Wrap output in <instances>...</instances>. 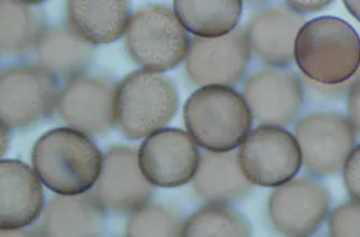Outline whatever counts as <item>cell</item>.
<instances>
[{
  "label": "cell",
  "mask_w": 360,
  "mask_h": 237,
  "mask_svg": "<svg viewBox=\"0 0 360 237\" xmlns=\"http://www.w3.org/2000/svg\"><path fill=\"white\" fill-rule=\"evenodd\" d=\"M333 0H285L287 6L300 14L322 12L331 5Z\"/></svg>",
  "instance_id": "28"
},
{
  "label": "cell",
  "mask_w": 360,
  "mask_h": 237,
  "mask_svg": "<svg viewBox=\"0 0 360 237\" xmlns=\"http://www.w3.org/2000/svg\"><path fill=\"white\" fill-rule=\"evenodd\" d=\"M188 31L176 13L165 5H146L135 11L124 33V46L133 62L146 70L167 72L185 60Z\"/></svg>",
  "instance_id": "5"
},
{
  "label": "cell",
  "mask_w": 360,
  "mask_h": 237,
  "mask_svg": "<svg viewBox=\"0 0 360 237\" xmlns=\"http://www.w3.org/2000/svg\"><path fill=\"white\" fill-rule=\"evenodd\" d=\"M347 115L354 126L356 133L360 137V72L354 76L348 96H347Z\"/></svg>",
  "instance_id": "27"
},
{
  "label": "cell",
  "mask_w": 360,
  "mask_h": 237,
  "mask_svg": "<svg viewBox=\"0 0 360 237\" xmlns=\"http://www.w3.org/2000/svg\"><path fill=\"white\" fill-rule=\"evenodd\" d=\"M245 3H247L248 5H256V4H262L266 0H243Z\"/></svg>",
  "instance_id": "32"
},
{
  "label": "cell",
  "mask_w": 360,
  "mask_h": 237,
  "mask_svg": "<svg viewBox=\"0 0 360 237\" xmlns=\"http://www.w3.org/2000/svg\"><path fill=\"white\" fill-rule=\"evenodd\" d=\"M245 178L253 186L275 188L295 178L302 168L301 150L294 134L275 125L250 130L236 152Z\"/></svg>",
  "instance_id": "8"
},
{
  "label": "cell",
  "mask_w": 360,
  "mask_h": 237,
  "mask_svg": "<svg viewBox=\"0 0 360 237\" xmlns=\"http://www.w3.org/2000/svg\"><path fill=\"white\" fill-rule=\"evenodd\" d=\"M22 3L31 4V5H39V4L45 3L48 0H20Z\"/></svg>",
  "instance_id": "31"
},
{
  "label": "cell",
  "mask_w": 360,
  "mask_h": 237,
  "mask_svg": "<svg viewBox=\"0 0 360 237\" xmlns=\"http://www.w3.org/2000/svg\"><path fill=\"white\" fill-rule=\"evenodd\" d=\"M307 20L285 5L257 11L245 27L252 55L268 67L288 68L295 61V42Z\"/></svg>",
  "instance_id": "15"
},
{
  "label": "cell",
  "mask_w": 360,
  "mask_h": 237,
  "mask_svg": "<svg viewBox=\"0 0 360 237\" xmlns=\"http://www.w3.org/2000/svg\"><path fill=\"white\" fill-rule=\"evenodd\" d=\"M42 181L18 160L0 162V229L18 231L33 224L44 207Z\"/></svg>",
  "instance_id": "16"
},
{
  "label": "cell",
  "mask_w": 360,
  "mask_h": 237,
  "mask_svg": "<svg viewBox=\"0 0 360 237\" xmlns=\"http://www.w3.org/2000/svg\"><path fill=\"white\" fill-rule=\"evenodd\" d=\"M33 53L37 65L65 81L86 72L95 48L69 26H51L43 32Z\"/></svg>",
  "instance_id": "20"
},
{
  "label": "cell",
  "mask_w": 360,
  "mask_h": 237,
  "mask_svg": "<svg viewBox=\"0 0 360 237\" xmlns=\"http://www.w3.org/2000/svg\"><path fill=\"white\" fill-rule=\"evenodd\" d=\"M328 229L330 236H360V203L350 201L333 209Z\"/></svg>",
  "instance_id": "25"
},
{
  "label": "cell",
  "mask_w": 360,
  "mask_h": 237,
  "mask_svg": "<svg viewBox=\"0 0 360 237\" xmlns=\"http://www.w3.org/2000/svg\"><path fill=\"white\" fill-rule=\"evenodd\" d=\"M343 186L350 201L360 203V144L356 145L342 169Z\"/></svg>",
  "instance_id": "26"
},
{
  "label": "cell",
  "mask_w": 360,
  "mask_h": 237,
  "mask_svg": "<svg viewBox=\"0 0 360 237\" xmlns=\"http://www.w3.org/2000/svg\"><path fill=\"white\" fill-rule=\"evenodd\" d=\"M106 209L93 192L59 195L49 201L39 225L45 236H99L104 233Z\"/></svg>",
  "instance_id": "18"
},
{
  "label": "cell",
  "mask_w": 360,
  "mask_h": 237,
  "mask_svg": "<svg viewBox=\"0 0 360 237\" xmlns=\"http://www.w3.org/2000/svg\"><path fill=\"white\" fill-rule=\"evenodd\" d=\"M348 12L360 22V0H342Z\"/></svg>",
  "instance_id": "29"
},
{
  "label": "cell",
  "mask_w": 360,
  "mask_h": 237,
  "mask_svg": "<svg viewBox=\"0 0 360 237\" xmlns=\"http://www.w3.org/2000/svg\"><path fill=\"white\" fill-rule=\"evenodd\" d=\"M117 83L108 76L82 74L63 81L56 111L71 128L87 135L105 134L114 125Z\"/></svg>",
  "instance_id": "12"
},
{
  "label": "cell",
  "mask_w": 360,
  "mask_h": 237,
  "mask_svg": "<svg viewBox=\"0 0 360 237\" xmlns=\"http://www.w3.org/2000/svg\"><path fill=\"white\" fill-rule=\"evenodd\" d=\"M295 63L305 78L318 83L348 81L359 71V35L341 18H313L298 32Z\"/></svg>",
  "instance_id": "2"
},
{
  "label": "cell",
  "mask_w": 360,
  "mask_h": 237,
  "mask_svg": "<svg viewBox=\"0 0 360 237\" xmlns=\"http://www.w3.org/2000/svg\"><path fill=\"white\" fill-rule=\"evenodd\" d=\"M247 218L230 203H206L184 223L181 236H251Z\"/></svg>",
  "instance_id": "23"
},
{
  "label": "cell",
  "mask_w": 360,
  "mask_h": 237,
  "mask_svg": "<svg viewBox=\"0 0 360 237\" xmlns=\"http://www.w3.org/2000/svg\"><path fill=\"white\" fill-rule=\"evenodd\" d=\"M185 218L176 209L146 203L127 220V236H181Z\"/></svg>",
  "instance_id": "24"
},
{
  "label": "cell",
  "mask_w": 360,
  "mask_h": 237,
  "mask_svg": "<svg viewBox=\"0 0 360 237\" xmlns=\"http://www.w3.org/2000/svg\"><path fill=\"white\" fill-rule=\"evenodd\" d=\"M251 57L245 29L240 27L223 36H194L185 57L186 74L197 87H236L245 80Z\"/></svg>",
  "instance_id": "10"
},
{
  "label": "cell",
  "mask_w": 360,
  "mask_h": 237,
  "mask_svg": "<svg viewBox=\"0 0 360 237\" xmlns=\"http://www.w3.org/2000/svg\"><path fill=\"white\" fill-rule=\"evenodd\" d=\"M9 130L11 128L5 123L1 122V156L5 154L7 145L9 144Z\"/></svg>",
  "instance_id": "30"
},
{
  "label": "cell",
  "mask_w": 360,
  "mask_h": 237,
  "mask_svg": "<svg viewBox=\"0 0 360 237\" xmlns=\"http://www.w3.org/2000/svg\"><path fill=\"white\" fill-rule=\"evenodd\" d=\"M303 76L288 68L253 71L242 86V96L259 125L288 128L300 118L305 102Z\"/></svg>",
  "instance_id": "11"
},
{
  "label": "cell",
  "mask_w": 360,
  "mask_h": 237,
  "mask_svg": "<svg viewBox=\"0 0 360 237\" xmlns=\"http://www.w3.org/2000/svg\"><path fill=\"white\" fill-rule=\"evenodd\" d=\"M59 79L37 63L11 65L0 74V117L11 130L32 128L52 115Z\"/></svg>",
  "instance_id": "6"
},
{
  "label": "cell",
  "mask_w": 360,
  "mask_h": 237,
  "mask_svg": "<svg viewBox=\"0 0 360 237\" xmlns=\"http://www.w3.org/2000/svg\"><path fill=\"white\" fill-rule=\"evenodd\" d=\"M268 218L284 236H312L329 218L331 196L314 175H301L275 187L268 199Z\"/></svg>",
  "instance_id": "9"
},
{
  "label": "cell",
  "mask_w": 360,
  "mask_h": 237,
  "mask_svg": "<svg viewBox=\"0 0 360 237\" xmlns=\"http://www.w3.org/2000/svg\"><path fill=\"white\" fill-rule=\"evenodd\" d=\"M302 165L316 178L341 172L357 144V133L348 116L332 110L305 114L294 125Z\"/></svg>",
  "instance_id": "7"
},
{
  "label": "cell",
  "mask_w": 360,
  "mask_h": 237,
  "mask_svg": "<svg viewBox=\"0 0 360 237\" xmlns=\"http://www.w3.org/2000/svg\"><path fill=\"white\" fill-rule=\"evenodd\" d=\"M46 29L42 7L20 0H0V53L3 59L33 52Z\"/></svg>",
  "instance_id": "21"
},
{
  "label": "cell",
  "mask_w": 360,
  "mask_h": 237,
  "mask_svg": "<svg viewBox=\"0 0 360 237\" xmlns=\"http://www.w3.org/2000/svg\"><path fill=\"white\" fill-rule=\"evenodd\" d=\"M191 181L195 195L205 203L232 205L243 201L253 189V184L240 169L233 151H206Z\"/></svg>",
  "instance_id": "19"
},
{
  "label": "cell",
  "mask_w": 360,
  "mask_h": 237,
  "mask_svg": "<svg viewBox=\"0 0 360 237\" xmlns=\"http://www.w3.org/2000/svg\"><path fill=\"white\" fill-rule=\"evenodd\" d=\"M32 164L42 184L58 195L89 191L101 175L103 154L87 134L59 128L43 134L33 147Z\"/></svg>",
  "instance_id": "1"
},
{
  "label": "cell",
  "mask_w": 360,
  "mask_h": 237,
  "mask_svg": "<svg viewBox=\"0 0 360 237\" xmlns=\"http://www.w3.org/2000/svg\"><path fill=\"white\" fill-rule=\"evenodd\" d=\"M138 156L146 180L153 187L170 189L194 179L202 154L188 132L162 128L144 140Z\"/></svg>",
  "instance_id": "13"
},
{
  "label": "cell",
  "mask_w": 360,
  "mask_h": 237,
  "mask_svg": "<svg viewBox=\"0 0 360 237\" xmlns=\"http://www.w3.org/2000/svg\"><path fill=\"white\" fill-rule=\"evenodd\" d=\"M152 187L141 171L136 149L115 145L103 156L101 175L91 192L106 212L132 214L149 203Z\"/></svg>",
  "instance_id": "14"
},
{
  "label": "cell",
  "mask_w": 360,
  "mask_h": 237,
  "mask_svg": "<svg viewBox=\"0 0 360 237\" xmlns=\"http://www.w3.org/2000/svg\"><path fill=\"white\" fill-rule=\"evenodd\" d=\"M68 26L94 46L115 42L131 18V0H65Z\"/></svg>",
  "instance_id": "17"
},
{
  "label": "cell",
  "mask_w": 360,
  "mask_h": 237,
  "mask_svg": "<svg viewBox=\"0 0 360 237\" xmlns=\"http://www.w3.org/2000/svg\"><path fill=\"white\" fill-rule=\"evenodd\" d=\"M178 104L172 78L146 69L133 71L116 88L114 125L127 139H143L169 124Z\"/></svg>",
  "instance_id": "4"
},
{
  "label": "cell",
  "mask_w": 360,
  "mask_h": 237,
  "mask_svg": "<svg viewBox=\"0 0 360 237\" xmlns=\"http://www.w3.org/2000/svg\"><path fill=\"white\" fill-rule=\"evenodd\" d=\"M184 122L198 147L229 152L250 133L253 118L242 93L233 87L205 86L186 100Z\"/></svg>",
  "instance_id": "3"
},
{
  "label": "cell",
  "mask_w": 360,
  "mask_h": 237,
  "mask_svg": "<svg viewBox=\"0 0 360 237\" xmlns=\"http://www.w3.org/2000/svg\"><path fill=\"white\" fill-rule=\"evenodd\" d=\"M242 7L243 0H174V13L195 36H223L233 31Z\"/></svg>",
  "instance_id": "22"
}]
</instances>
